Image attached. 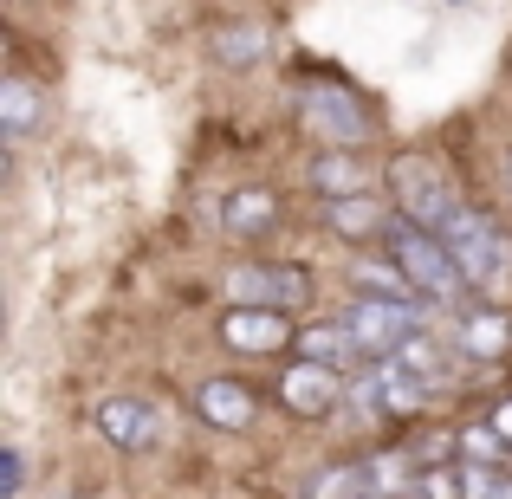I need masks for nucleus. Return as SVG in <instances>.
<instances>
[{
    "mask_svg": "<svg viewBox=\"0 0 512 499\" xmlns=\"http://www.w3.org/2000/svg\"><path fill=\"white\" fill-rule=\"evenodd\" d=\"M312 188L325 201H344V195H370V169H363L357 150H325L312 163Z\"/></svg>",
    "mask_w": 512,
    "mask_h": 499,
    "instance_id": "4468645a",
    "label": "nucleus"
},
{
    "mask_svg": "<svg viewBox=\"0 0 512 499\" xmlns=\"http://www.w3.org/2000/svg\"><path fill=\"white\" fill-rule=\"evenodd\" d=\"M493 428H500V435H506V448H512V396L500 402V409H493Z\"/></svg>",
    "mask_w": 512,
    "mask_h": 499,
    "instance_id": "b1692460",
    "label": "nucleus"
},
{
    "mask_svg": "<svg viewBox=\"0 0 512 499\" xmlns=\"http://www.w3.org/2000/svg\"><path fill=\"white\" fill-rule=\"evenodd\" d=\"M370 480H376L383 499H402V493L422 487V467H415L409 454H370Z\"/></svg>",
    "mask_w": 512,
    "mask_h": 499,
    "instance_id": "aec40b11",
    "label": "nucleus"
},
{
    "mask_svg": "<svg viewBox=\"0 0 512 499\" xmlns=\"http://www.w3.org/2000/svg\"><path fill=\"white\" fill-rule=\"evenodd\" d=\"M506 344H512V331H506L500 299H480V305H467V312H461V350H467L474 363L506 357Z\"/></svg>",
    "mask_w": 512,
    "mask_h": 499,
    "instance_id": "9b49d317",
    "label": "nucleus"
},
{
    "mask_svg": "<svg viewBox=\"0 0 512 499\" xmlns=\"http://www.w3.org/2000/svg\"><path fill=\"white\" fill-rule=\"evenodd\" d=\"M396 363H402V370H409V376H422L428 389H435V383H448V357H441V350H435V337H428V331L402 337V344H396Z\"/></svg>",
    "mask_w": 512,
    "mask_h": 499,
    "instance_id": "a211bd4d",
    "label": "nucleus"
},
{
    "mask_svg": "<svg viewBox=\"0 0 512 499\" xmlns=\"http://www.w3.org/2000/svg\"><path fill=\"white\" fill-rule=\"evenodd\" d=\"M350 286L370 292V299H415L409 273H402L396 260H357V266H350Z\"/></svg>",
    "mask_w": 512,
    "mask_h": 499,
    "instance_id": "f3484780",
    "label": "nucleus"
},
{
    "mask_svg": "<svg viewBox=\"0 0 512 499\" xmlns=\"http://www.w3.org/2000/svg\"><path fill=\"white\" fill-rule=\"evenodd\" d=\"M221 221H227V234H240V240L273 234L279 227V195L273 188H234V195L221 201Z\"/></svg>",
    "mask_w": 512,
    "mask_h": 499,
    "instance_id": "ddd939ff",
    "label": "nucleus"
},
{
    "mask_svg": "<svg viewBox=\"0 0 512 499\" xmlns=\"http://www.w3.org/2000/svg\"><path fill=\"white\" fill-rule=\"evenodd\" d=\"M338 396H344L338 363L305 357V363H292V370L279 376V402H286L292 415H331V409H338Z\"/></svg>",
    "mask_w": 512,
    "mask_h": 499,
    "instance_id": "1a4fd4ad",
    "label": "nucleus"
},
{
    "mask_svg": "<svg viewBox=\"0 0 512 499\" xmlns=\"http://www.w3.org/2000/svg\"><path fill=\"white\" fill-rule=\"evenodd\" d=\"M344 331L357 337L363 357H396L402 337L422 331V312H415V299H370V292H363L344 312Z\"/></svg>",
    "mask_w": 512,
    "mask_h": 499,
    "instance_id": "423d86ee",
    "label": "nucleus"
},
{
    "mask_svg": "<svg viewBox=\"0 0 512 499\" xmlns=\"http://www.w3.org/2000/svg\"><path fill=\"white\" fill-rule=\"evenodd\" d=\"M195 409L208 415V428H253L260 396L247 383H234V376H208V383H195Z\"/></svg>",
    "mask_w": 512,
    "mask_h": 499,
    "instance_id": "9d476101",
    "label": "nucleus"
},
{
    "mask_svg": "<svg viewBox=\"0 0 512 499\" xmlns=\"http://www.w3.org/2000/svg\"><path fill=\"white\" fill-rule=\"evenodd\" d=\"M299 350L318 363H344V357H363L357 337H350L344 325H299Z\"/></svg>",
    "mask_w": 512,
    "mask_h": 499,
    "instance_id": "6ab92c4d",
    "label": "nucleus"
},
{
    "mask_svg": "<svg viewBox=\"0 0 512 499\" xmlns=\"http://www.w3.org/2000/svg\"><path fill=\"white\" fill-rule=\"evenodd\" d=\"M415 493L422 499H467V467H428Z\"/></svg>",
    "mask_w": 512,
    "mask_h": 499,
    "instance_id": "4be33fe9",
    "label": "nucleus"
},
{
    "mask_svg": "<svg viewBox=\"0 0 512 499\" xmlns=\"http://www.w3.org/2000/svg\"><path fill=\"white\" fill-rule=\"evenodd\" d=\"M493 499H512V480H500V493H493Z\"/></svg>",
    "mask_w": 512,
    "mask_h": 499,
    "instance_id": "393cba45",
    "label": "nucleus"
},
{
    "mask_svg": "<svg viewBox=\"0 0 512 499\" xmlns=\"http://www.w3.org/2000/svg\"><path fill=\"white\" fill-rule=\"evenodd\" d=\"M389 195L422 227H448V214L461 208V201H454V182L428 163V156H396V163H389Z\"/></svg>",
    "mask_w": 512,
    "mask_h": 499,
    "instance_id": "20e7f679",
    "label": "nucleus"
},
{
    "mask_svg": "<svg viewBox=\"0 0 512 499\" xmlns=\"http://www.w3.org/2000/svg\"><path fill=\"white\" fill-rule=\"evenodd\" d=\"M227 299L234 305H266V312H299L312 299V273L286 260H253L227 273Z\"/></svg>",
    "mask_w": 512,
    "mask_h": 499,
    "instance_id": "39448f33",
    "label": "nucleus"
},
{
    "mask_svg": "<svg viewBox=\"0 0 512 499\" xmlns=\"http://www.w3.org/2000/svg\"><path fill=\"white\" fill-rule=\"evenodd\" d=\"M266 52V26H234V33H214V59L221 65H247Z\"/></svg>",
    "mask_w": 512,
    "mask_h": 499,
    "instance_id": "412c9836",
    "label": "nucleus"
},
{
    "mask_svg": "<svg viewBox=\"0 0 512 499\" xmlns=\"http://www.w3.org/2000/svg\"><path fill=\"white\" fill-rule=\"evenodd\" d=\"M39 117H46V91H39L33 78H7V85H0V124H7V137L13 143L33 137Z\"/></svg>",
    "mask_w": 512,
    "mask_h": 499,
    "instance_id": "2eb2a0df",
    "label": "nucleus"
},
{
    "mask_svg": "<svg viewBox=\"0 0 512 499\" xmlns=\"http://www.w3.org/2000/svg\"><path fill=\"white\" fill-rule=\"evenodd\" d=\"M441 240L454 247V260H461L467 286H474L480 299H506L512 292V240H506V227L493 221V214L454 208L448 227H441Z\"/></svg>",
    "mask_w": 512,
    "mask_h": 499,
    "instance_id": "f257e3e1",
    "label": "nucleus"
},
{
    "mask_svg": "<svg viewBox=\"0 0 512 499\" xmlns=\"http://www.w3.org/2000/svg\"><path fill=\"white\" fill-rule=\"evenodd\" d=\"M221 344L247 350V357H273V350L299 344V325H286V312H266V305H234L221 318Z\"/></svg>",
    "mask_w": 512,
    "mask_h": 499,
    "instance_id": "6e6552de",
    "label": "nucleus"
},
{
    "mask_svg": "<svg viewBox=\"0 0 512 499\" xmlns=\"http://www.w3.org/2000/svg\"><path fill=\"white\" fill-rule=\"evenodd\" d=\"M389 260H396L402 273H409L415 299L461 305V292H474V286H467V273H461V260H454V247L441 240V227L396 221V227H389Z\"/></svg>",
    "mask_w": 512,
    "mask_h": 499,
    "instance_id": "f03ea898",
    "label": "nucleus"
},
{
    "mask_svg": "<svg viewBox=\"0 0 512 499\" xmlns=\"http://www.w3.org/2000/svg\"><path fill=\"white\" fill-rule=\"evenodd\" d=\"M20 487H26V454L7 448V454H0V499H13Z\"/></svg>",
    "mask_w": 512,
    "mask_h": 499,
    "instance_id": "5701e85b",
    "label": "nucleus"
},
{
    "mask_svg": "<svg viewBox=\"0 0 512 499\" xmlns=\"http://www.w3.org/2000/svg\"><path fill=\"white\" fill-rule=\"evenodd\" d=\"M299 111H305V130H312L325 150H357V143H370V130H376L370 104H363L350 85H331V78H318V85L299 91Z\"/></svg>",
    "mask_w": 512,
    "mask_h": 499,
    "instance_id": "7ed1b4c3",
    "label": "nucleus"
},
{
    "mask_svg": "<svg viewBox=\"0 0 512 499\" xmlns=\"http://www.w3.org/2000/svg\"><path fill=\"white\" fill-rule=\"evenodd\" d=\"M376 499H383V493H376Z\"/></svg>",
    "mask_w": 512,
    "mask_h": 499,
    "instance_id": "a878e982",
    "label": "nucleus"
},
{
    "mask_svg": "<svg viewBox=\"0 0 512 499\" xmlns=\"http://www.w3.org/2000/svg\"><path fill=\"white\" fill-rule=\"evenodd\" d=\"M91 422H98V435L111 441V448H124V454H150L156 441H163V415H156L150 402H137V396H104Z\"/></svg>",
    "mask_w": 512,
    "mask_h": 499,
    "instance_id": "0eeeda50",
    "label": "nucleus"
},
{
    "mask_svg": "<svg viewBox=\"0 0 512 499\" xmlns=\"http://www.w3.org/2000/svg\"><path fill=\"white\" fill-rule=\"evenodd\" d=\"M305 499H376L370 461H331L305 480Z\"/></svg>",
    "mask_w": 512,
    "mask_h": 499,
    "instance_id": "dca6fc26",
    "label": "nucleus"
},
{
    "mask_svg": "<svg viewBox=\"0 0 512 499\" xmlns=\"http://www.w3.org/2000/svg\"><path fill=\"white\" fill-rule=\"evenodd\" d=\"M325 227L344 240H389V208L376 195H344V201H325Z\"/></svg>",
    "mask_w": 512,
    "mask_h": 499,
    "instance_id": "f8f14e48",
    "label": "nucleus"
}]
</instances>
